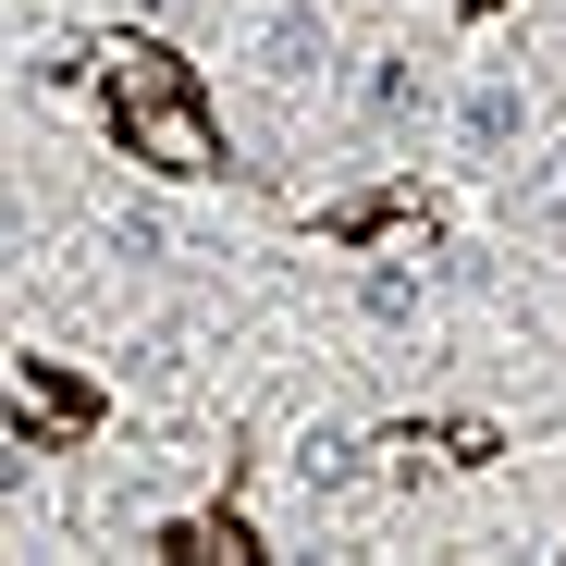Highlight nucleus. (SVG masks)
I'll use <instances>...</instances> for the list:
<instances>
[{
  "mask_svg": "<svg viewBox=\"0 0 566 566\" xmlns=\"http://www.w3.org/2000/svg\"><path fill=\"white\" fill-rule=\"evenodd\" d=\"M112 112H124V160H148V172H172V185H198V172H222V124L185 99V74H172V50H124L112 62Z\"/></svg>",
  "mask_w": 566,
  "mask_h": 566,
  "instance_id": "f257e3e1",
  "label": "nucleus"
},
{
  "mask_svg": "<svg viewBox=\"0 0 566 566\" xmlns=\"http://www.w3.org/2000/svg\"><path fill=\"white\" fill-rule=\"evenodd\" d=\"M259 74L283 86V99L333 74V13H321V0H271V13H259Z\"/></svg>",
  "mask_w": 566,
  "mask_h": 566,
  "instance_id": "f03ea898",
  "label": "nucleus"
},
{
  "mask_svg": "<svg viewBox=\"0 0 566 566\" xmlns=\"http://www.w3.org/2000/svg\"><path fill=\"white\" fill-rule=\"evenodd\" d=\"M455 124H468V160H505V148L530 136V86H517V74H481Z\"/></svg>",
  "mask_w": 566,
  "mask_h": 566,
  "instance_id": "7ed1b4c3",
  "label": "nucleus"
},
{
  "mask_svg": "<svg viewBox=\"0 0 566 566\" xmlns=\"http://www.w3.org/2000/svg\"><path fill=\"white\" fill-rule=\"evenodd\" d=\"M419 99H431V74H419V50H382L357 74V112H369V136H395V124H419Z\"/></svg>",
  "mask_w": 566,
  "mask_h": 566,
  "instance_id": "20e7f679",
  "label": "nucleus"
},
{
  "mask_svg": "<svg viewBox=\"0 0 566 566\" xmlns=\"http://www.w3.org/2000/svg\"><path fill=\"white\" fill-rule=\"evenodd\" d=\"M357 308L382 321V333H407V321H419V271H395V259H382V271L357 283Z\"/></svg>",
  "mask_w": 566,
  "mask_h": 566,
  "instance_id": "39448f33",
  "label": "nucleus"
}]
</instances>
